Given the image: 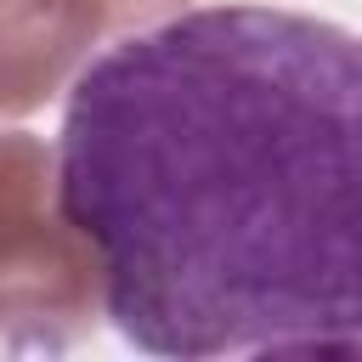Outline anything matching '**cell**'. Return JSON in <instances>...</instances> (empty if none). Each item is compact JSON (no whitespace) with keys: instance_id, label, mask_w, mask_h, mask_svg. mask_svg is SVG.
Here are the masks:
<instances>
[{"instance_id":"cell-1","label":"cell","mask_w":362,"mask_h":362,"mask_svg":"<svg viewBox=\"0 0 362 362\" xmlns=\"http://www.w3.org/2000/svg\"><path fill=\"white\" fill-rule=\"evenodd\" d=\"M356 34L283 6H181L90 57L51 164L113 328L175 362L356 356Z\"/></svg>"},{"instance_id":"cell-2","label":"cell","mask_w":362,"mask_h":362,"mask_svg":"<svg viewBox=\"0 0 362 362\" xmlns=\"http://www.w3.org/2000/svg\"><path fill=\"white\" fill-rule=\"evenodd\" d=\"M102 272L57 204V164L40 136L0 130V345L68 351L90 334Z\"/></svg>"},{"instance_id":"cell-3","label":"cell","mask_w":362,"mask_h":362,"mask_svg":"<svg viewBox=\"0 0 362 362\" xmlns=\"http://www.w3.org/2000/svg\"><path fill=\"white\" fill-rule=\"evenodd\" d=\"M187 0H0V119L45 107L107 34L147 28Z\"/></svg>"}]
</instances>
